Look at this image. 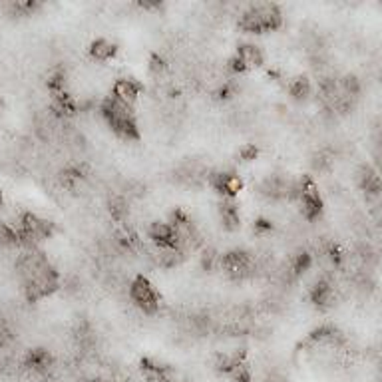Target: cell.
I'll list each match as a JSON object with an SVG mask.
<instances>
[{
  "mask_svg": "<svg viewBox=\"0 0 382 382\" xmlns=\"http://www.w3.org/2000/svg\"><path fill=\"white\" fill-rule=\"evenodd\" d=\"M102 116L108 122V126L112 127V132L122 139L129 141V139L139 138L138 120H136L134 110H132V106L120 102L114 96H110L102 104Z\"/></svg>",
  "mask_w": 382,
  "mask_h": 382,
  "instance_id": "obj_1",
  "label": "cell"
},
{
  "mask_svg": "<svg viewBox=\"0 0 382 382\" xmlns=\"http://www.w3.org/2000/svg\"><path fill=\"white\" fill-rule=\"evenodd\" d=\"M283 22V14L279 11L277 4L271 2H259V4H251L247 11L241 14L239 18V26L247 32H271L277 30Z\"/></svg>",
  "mask_w": 382,
  "mask_h": 382,
  "instance_id": "obj_2",
  "label": "cell"
},
{
  "mask_svg": "<svg viewBox=\"0 0 382 382\" xmlns=\"http://www.w3.org/2000/svg\"><path fill=\"white\" fill-rule=\"evenodd\" d=\"M295 197L301 203V212L307 219H317L320 212H323V199H320V193L315 181L311 178H303L297 181V187H295Z\"/></svg>",
  "mask_w": 382,
  "mask_h": 382,
  "instance_id": "obj_3",
  "label": "cell"
},
{
  "mask_svg": "<svg viewBox=\"0 0 382 382\" xmlns=\"http://www.w3.org/2000/svg\"><path fill=\"white\" fill-rule=\"evenodd\" d=\"M129 297L144 313H156L159 307V295L156 286L146 277H138L129 286Z\"/></svg>",
  "mask_w": 382,
  "mask_h": 382,
  "instance_id": "obj_4",
  "label": "cell"
},
{
  "mask_svg": "<svg viewBox=\"0 0 382 382\" xmlns=\"http://www.w3.org/2000/svg\"><path fill=\"white\" fill-rule=\"evenodd\" d=\"M223 271L233 279H243L253 273L255 263L251 259V255L245 253V251H229L219 259Z\"/></svg>",
  "mask_w": 382,
  "mask_h": 382,
  "instance_id": "obj_5",
  "label": "cell"
},
{
  "mask_svg": "<svg viewBox=\"0 0 382 382\" xmlns=\"http://www.w3.org/2000/svg\"><path fill=\"white\" fill-rule=\"evenodd\" d=\"M231 64H233V70H239V72H243L247 68H259L263 64V52L255 44H241Z\"/></svg>",
  "mask_w": 382,
  "mask_h": 382,
  "instance_id": "obj_6",
  "label": "cell"
},
{
  "mask_svg": "<svg viewBox=\"0 0 382 382\" xmlns=\"http://www.w3.org/2000/svg\"><path fill=\"white\" fill-rule=\"evenodd\" d=\"M357 181L369 197H381L382 195V175L381 171H376L371 166H362L357 173Z\"/></svg>",
  "mask_w": 382,
  "mask_h": 382,
  "instance_id": "obj_7",
  "label": "cell"
},
{
  "mask_svg": "<svg viewBox=\"0 0 382 382\" xmlns=\"http://www.w3.org/2000/svg\"><path fill=\"white\" fill-rule=\"evenodd\" d=\"M209 183L221 193L225 199H231L243 187L241 180L233 173H213V175H209Z\"/></svg>",
  "mask_w": 382,
  "mask_h": 382,
  "instance_id": "obj_8",
  "label": "cell"
},
{
  "mask_svg": "<svg viewBox=\"0 0 382 382\" xmlns=\"http://www.w3.org/2000/svg\"><path fill=\"white\" fill-rule=\"evenodd\" d=\"M139 92H141V86L134 78H122L114 84V98L127 106H134V102L139 98Z\"/></svg>",
  "mask_w": 382,
  "mask_h": 382,
  "instance_id": "obj_9",
  "label": "cell"
},
{
  "mask_svg": "<svg viewBox=\"0 0 382 382\" xmlns=\"http://www.w3.org/2000/svg\"><path fill=\"white\" fill-rule=\"evenodd\" d=\"M219 215H221V223L225 229L229 231H235L241 223V217H239V209L235 207V203L231 199H223L221 205H219Z\"/></svg>",
  "mask_w": 382,
  "mask_h": 382,
  "instance_id": "obj_10",
  "label": "cell"
},
{
  "mask_svg": "<svg viewBox=\"0 0 382 382\" xmlns=\"http://www.w3.org/2000/svg\"><path fill=\"white\" fill-rule=\"evenodd\" d=\"M90 54H92V58L100 60V62H108V60H112V58L116 56V46L110 42V40L100 38V40H96V42L92 44Z\"/></svg>",
  "mask_w": 382,
  "mask_h": 382,
  "instance_id": "obj_11",
  "label": "cell"
},
{
  "mask_svg": "<svg viewBox=\"0 0 382 382\" xmlns=\"http://www.w3.org/2000/svg\"><path fill=\"white\" fill-rule=\"evenodd\" d=\"M311 299L317 307H327L332 301V286L327 281H318L317 285L311 289Z\"/></svg>",
  "mask_w": 382,
  "mask_h": 382,
  "instance_id": "obj_12",
  "label": "cell"
},
{
  "mask_svg": "<svg viewBox=\"0 0 382 382\" xmlns=\"http://www.w3.org/2000/svg\"><path fill=\"white\" fill-rule=\"evenodd\" d=\"M289 94L293 96L295 100H305L311 94V82L305 76H299L295 80L289 82Z\"/></svg>",
  "mask_w": 382,
  "mask_h": 382,
  "instance_id": "obj_13",
  "label": "cell"
},
{
  "mask_svg": "<svg viewBox=\"0 0 382 382\" xmlns=\"http://www.w3.org/2000/svg\"><path fill=\"white\" fill-rule=\"evenodd\" d=\"M308 267H311V255L308 253H299L293 257V261H291V271H293V275H301V273H305Z\"/></svg>",
  "mask_w": 382,
  "mask_h": 382,
  "instance_id": "obj_14",
  "label": "cell"
},
{
  "mask_svg": "<svg viewBox=\"0 0 382 382\" xmlns=\"http://www.w3.org/2000/svg\"><path fill=\"white\" fill-rule=\"evenodd\" d=\"M257 156V148L255 146H247V148L241 151V158L243 159H253Z\"/></svg>",
  "mask_w": 382,
  "mask_h": 382,
  "instance_id": "obj_15",
  "label": "cell"
},
{
  "mask_svg": "<svg viewBox=\"0 0 382 382\" xmlns=\"http://www.w3.org/2000/svg\"><path fill=\"white\" fill-rule=\"evenodd\" d=\"M376 141H378V146L382 148V124L376 127Z\"/></svg>",
  "mask_w": 382,
  "mask_h": 382,
  "instance_id": "obj_16",
  "label": "cell"
}]
</instances>
